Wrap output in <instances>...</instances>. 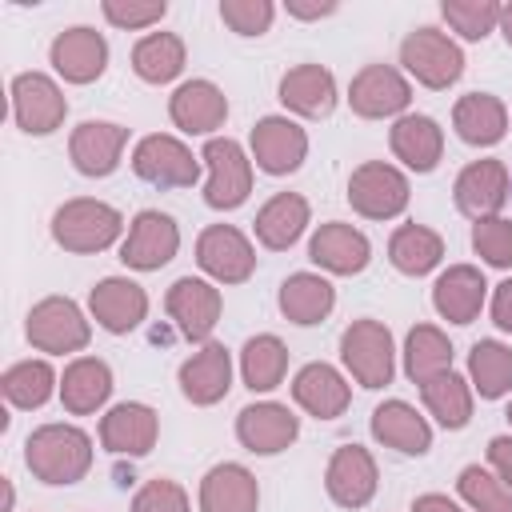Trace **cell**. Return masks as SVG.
Returning a JSON list of instances; mask_svg holds the SVG:
<instances>
[{"label":"cell","instance_id":"obj_1","mask_svg":"<svg viewBox=\"0 0 512 512\" xmlns=\"http://www.w3.org/2000/svg\"><path fill=\"white\" fill-rule=\"evenodd\" d=\"M24 464L44 484H76L92 468V436L76 424H40L24 440Z\"/></svg>","mask_w":512,"mask_h":512},{"label":"cell","instance_id":"obj_2","mask_svg":"<svg viewBox=\"0 0 512 512\" xmlns=\"http://www.w3.org/2000/svg\"><path fill=\"white\" fill-rule=\"evenodd\" d=\"M120 232H124L120 208H112L104 200H92V196L64 200L52 212V240L64 252H76V256H92V252L112 248L120 240Z\"/></svg>","mask_w":512,"mask_h":512},{"label":"cell","instance_id":"obj_3","mask_svg":"<svg viewBox=\"0 0 512 512\" xmlns=\"http://www.w3.org/2000/svg\"><path fill=\"white\" fill-rule=\"evenodd\" d=\"M400 64H404V72L416 80V84H424V88H448V84H456L460 80V72H464V52H460V44L448 36V32H440V28H412L404 40H400Z\"/></svg>","mask_w":512,"mask_h":512},{"label":"cell","instance_id":"obj_4","mask_svg":"<svg viewBox=\"0 0 512 512\" xmlns=\"http://www.w3.org/2000/svg\"><path fill=\"white\" fill-rule=\"evenodd\" d=\"M340 360L360 388H384L396 372L392 332L380 320H352L340 336Z\"/></svg>","mask_w":512,"mask_h":512},{"label":"cell","instance_id":"obj_5","mask_svg":"<svg viewBox=\"0 0 512 512\" xmlns=\"http://www.w3.org/2000/svg\"><path fill=\"white\" fill-rule=\"evenodd\" d=\"M24 332H28V344L40 348V352H48V356L80 352V348H88V340H92L88 316H84L80 304L68 300V296H44L40 304H32Z\"/></svg>","mask_w":512,"mask_h":512},{"label":"cell","instance_id":"obj_6","mask_svg":"<svg viewBox=\"0 0 512 512\" xmlns=\"http://www.w3.org/2000/svg\"><path fill=\"white\" fill-rule=\"evenodd\" d=\"M208 164V184H204V204L216 212H232L248 200L252 192V156L232 140V136H212L200 152Z\"/></svg>","mask_w":512,"mask_h":512},{"label":"cell","instance_id":"obj_7","mask_svg":"<svg viewBox=\"0 0 512 512\" xmlns=\"http://www.w3.org/2000/svg\"><path fill=\"white\" fill-rule=\"evenodd\" d=\"M408 176L388 160H364L348 176V204L364 220H392L408 208Z\"/></svg>","mask_w":512,"mask_h":512},{"label":"cell","instance_id":"obj_8","mask_svg":"<svg viewBox=\"0 0 512 512\" xmlns=\"http://www.w3.org/2000/svg\"><path fill=\"white\" fill-rule=\"evenodd\" d=\"M132 172L152 188H192L200 180V156L168 132H152L132 148Z\"/></svg>","mask_w":512,"mask_h":512},{"label":"cell","instance_id":"obj_9","mask_svg":"<svg viewBox=\"0 0 512 512\" xmlns=\"http://www.w3.org/2000/svg\"><path fill=\"white\" fill-rule=\"evenodd\" d=\"M68 116V100L60 92V84L44 72H20L12 80V120L20 132L28 136H48L64 124Z\"/></svg>","mask_w":512,"mask_h":512},{"label":"cell","instance_id":"obj_10","mask_svg":"<svg viewBox=\"0 0 512 512\" xmlns=\"http://www.w3.org/2000/svg\"><path fill=\"white\" fill-rule=\"evenodd\" d=\"M408 100H412V84L392 64H364L352 76V84H348V104L364 120H384V116H396L400 120V112L408 108Z\"/></svg>","mask_w":512,"mask_h":512},{"label":"cell","instance_id":"obj_11","mask_svg":"<svg viewBox=\"0 0 512 512\" xmlns=\"http://www.w3.org/2000/svg\"><path fill=\"white\" fill-rule=\"evenodd\" d=\"M196 264L216 280V284H244L256 268V248L252 240L232 228V224H208L196 236Z\"/></svg>","mask_w":512,"mask_h":512},{"label":"cell","instance_id":"obj_12","mask_svg":"<svg viewBox=\"0 0 512 512\" xmlns=\"http://www.w3.org/2000/svg\"><path fill=\"white\" fill-rule=\"evenodd\" d=\"M164 308H168V320L176 324V332H180L184 340L208 344L212 328L220 324L224 300H220V288H216V284H208V280H200V276H180V280L168 288Z\"/></svg>","mask_w":512,"mask_h":512},{"label":"cell","instance_id":"obj_13","mask_svg":"<svg viewBox=\"0 0 512 512\" xmlns=\"http://www.w3.org/2000/svg\"><path fill=\"white\" fill-rule=\"evenodd\" d=\"M508 188H512L508 164L488 156V160H472L468 168H460L452 196H456V208L476 224V220L500 216V208L508 204Z\"/></svg>","mask_w":512,"mask_h":512},{"label":"cell","instance_id":"obj_14","mask_svg":"<svg viewBox=\"0 0 512 512\" xmlns=\"http://www.w3.org/2000/svg\"><path fill=\"white\" fill-rule=\"evenodd\" d=\"M180 248V228L168 212H156V208H144L136 212L128 236L120 240V260L136 272H156L164 268Z\"/></svg>","mask_w":512,"mask_h":512},{"label":"cell","instance_id":"obj_15","mask_svg":"<svg viewBox=\"0 0 512 512\" xmlns=\"http://www.w3.org/2000/svg\"><path fill=\"white\" fill-rule=\"evenodd\" d=\"M248 144H252L256 168L268 172V176H288L308 156V132L296 120H288V116H264V120H256Z\"/></svg>","mask_w":512,"mask_h":512},{"label":"cell","instance_id":"obj_16","mask_svg":"<svg viewBox=\"0 0 512 512\" xmlns=\"http://www.w3.org/2000/svg\"><path fill=\"white\" fill-rule=\"evenodd\" d=\"M124 144H128V128L124 124H112V120H84L72 128L68 136V156H72V168L80 176H112L120 168V156H124Z\"/></svg>","mask_w":512,"mask_h":512},{"label":"cell","instance_id":"obj_17","mask_svg":"<svg viewBox=\"0 0 512 512\" xmlns=\"http://www.w3.org/2000/svg\"><path fill=\"white\" fill-rule=\"evenodd\" d=\"M376 484H380V472L364 444H340L332 452L324 468V488L340 508H352V512L364 508L376 496Z\"/></svg>","mask_w":512,"mask_h":512},{"label":"cell","instance_id":"obj_18","mask_svg":"<svg viewBox=\"0 0 512 512\" xmlns=\"http://www.w3.org/2000/svg\"><path fill=\"white\" fill-rule=\"evenodd\" d=\"M88 312H92V320L104 332L124 336V332H132V328L144 324V316H148V292L136 280H128V276H104L88 292Z\"/></svg>","mask_w":512,"mask_h":512},{"label":"cell","instance_id":"obj_19","mask_svg":"<svg viewBox=\"0 0 512 512\" xmlns=\"http://www.w3.org/2000/svg\"><path fill=\"white\" fill-rule=\"evenodd\" d=\"M236 436L248 452L256 456H276L284 452L296 436H300V416L288 408V404H276V400H260V404H248L240 408L236 416Z\"/></svg>","mask_w":512,"mask_h":512},{"label":"cell","instance_id":"obj_20","mask_svg":"<svg viewBox=\"0 0 512 512\" xmlns=\"http://www.w3.org/2000/svg\"><path fill=\"white\" fill-rule=\"evenodd\" d=\"M48 60L68 84H92L108 68V40L88 24H72L52 40Z\"/></svg>","mask_w":512,"mask_h":512},{"label":"cell","instance_id":"obj_21","mask_svg":"<svg viewBox=\"0 0 512 512\" xmlns=\"http://www.w3.org/2000/svg\"><path fill=\"white\" fill-rule=\"evenodd\" d=\"M160 436V420L148 404L140 400H124V404H112L104 416H100V444L112 452V456H144L152 452Z\"/></svg>","mask_w":512,"mask_h":512},{"label":"cell","instance_id":"obj_22","mask_svg":"<svg viewBox=\"0 0 512 512\" xmlns=\"http://www.w3.org/2000/svg\"><path fill=\"white\" fill-rule=\"evenodd\" d=\"M308 256H312V264H320L332 276H356V272L368 268L372 244H368V236L360 228H352L344 220H328V224H320L312 232Z\"/></svg>","mask_w":512,"mask_h":512},{"label":"cell","instance_id":"obj_23","mask_svg":"<svg viewBox=\"0 0 512 512\" xmlns=\"http://www.w3.org/2000/svg\"><path fill=\"white\" fill-rule=\"evenodd\" d=\"M168 116L188 136H208L228 120V96L212 80H184L168 96Z\"/></svg>","mask_w":512,"mask_h":512},{"label":"cell","instance_id":"obj_24","mask_svg":"<svg viewBox=\"0 0 512 512\" xmlns=\"http://www.w3.org/2000/svg\"><path fill=\"white\" fill-rule=\"evenodd\" d=\"M228 388H232V356H228L224 344L208 340V344H200L180 364V392H184V400L208 408V404L224 400Z\"/></svg>","mask_w":512,"mask_h":512},{"label":"cell","instance_id":"obj_25","mask_svg":"<svg viewBox=\"0 0 512 512\" xmlns=\"http://www.w3.org/2000/svg\"><path fill=\"white\" fill-rule=\"evenodd\" d=\"M484 296H488V280L472 264H452L432 284V308L448 324H472L484 308Z\"/></svg>","mask_w":512,"mask_h":512},{"label":"cell","instance_id":"obj_26","mask_svg":"<svg viewBox=\"0 0 512 512\" xmlns=\"http://www.w3.org/2000/svg\"><path fill=\"white\" fill-rule=\"evenodd\" d=\"M392 156L412 172H432L444 156V128L424 112H404L388 128Z\"/></svg>","mask_w":512,"mask_h":512},{"label":"cell","instance_id":"obj_27","mask_svg":"<svg viewBox=\"0 0 512 512\" xmlns=\"http://www.w3.org/2000/svg\"><path fill=\"white\" fill-rule=\"evenodd\" d=\"M292 400H296L308 416H316V420H336V416H344V408H348V400H352V388H348V380L340 376V368H332V364H324V360H312V364H304V368L296 372V380H292Z\"/></svg>","mask_w":512,"mask_h":512},{"label":"cell","instance_id":"obj_28","mask_svg":"<svg viewBox=\"0 0 512 512\" xmlns=\"http://www.w3.org/2000/svg\"><path fill=\"white\" fill-rule=\"evenodd\" d=\"M260 508V484L256 476L236 464H212L200 480V512H256Z\"/></svg>","mask_w":512,"mask_h":512},{"label":"cell","instance_id":"obj_29","mask_svg":"<svg viewBox=\"0 0 512 512\" xmlns=\"http://www.w3.org/2000/svg\"><path fill=\"white\" fill-rule=\"evenodd\" d=\"M280 104L296 116H328L336 108V76L324 64H296L280 76Z\"/></svg>","mask_w":512,"mask_h":512},{"label":"cell","instance_id":"obj_30","mask_svg":"<svg viewBox=\"0 0 512 512\" xmlns=\"http://www.w3.org/2000/svg\"><path fill=\"white\" fill-rule=\"evenodd\" d=\"M452 128H456V136H460L464 144H472V148H492V144H500L504 132H508V108H504V100L492 96V92H468V96H460L456 108H452Z\"/></svg>","mask_w":512,"mask_h":512},{"label":"cell","instance_id":"obj_31","mask_svg":"<svg viewBox=\"0 0 512 512\" xmlns=\"http://www.w3.org/2000/svg\"><path fill=\"white\" fill-rule=\"evenodd\" d=\"M372 436L384 448H396L404 456H424L432 448V428L428 420L408 404V400H384L372 412Z\"/></svg>","mask_w":512,"mask_h":512},{"label":"cell","instance_id":"obj_32","mask_svg":"<svg viewBox=\"0 0 512 512\" xmlns=\"http://www.w3.org/2000/svg\"><path fill=\"white\" fill-rule=\"evenodd\" d=\"M308 216H312V208H308V200H304L300 192H276V196L256 212L252 228H256V240H260L264 248L284 252V248H292V244L304 236Z\"/></svg>","mask_w":512,"mask_h":512},{"label":"cell","instance_id":"obj_33","mask_svg":"<svg viewBox=\"0 0 512 512\" xmlns=\"http://www.w3.org/2000/svg\"><path fill=\"white\" fill-rule=\"evenodd\" d=\"M112 396V368L100 356H76L64 376H60V404L72 416H88L96 408H104V400Z\"/></svg>","mask_w":512,"mask_h":512},{"label":"cell","instance_id":"obj_34","mask_svg":"<svg viewBox=\"0 0 512 512\" xmlns=\"http://www.w3.org/2000/svg\"><path fill=\"white\" fill-rule=\"evenodd\" d=\"M284 320L308 328V324H320L332 308H336V288L320 276V272H292L284 284H280V296H276Z\"/></svg>","mask_w":512,"mask_h":512},{"label":"cell","instance_id":"obj_35","mask_svg":"<svg viewBox=\"0 0 512 512\" xmlns=\"http://www.w3.org/2000/svg\"><path fill=\"white\" fill-rule=\"evenodd\" d=\"M472 396H476L472 384L460 372H452V368L420 384V400H424L428 416H436V424L452 428V432L472 420Z\"/></svg>","mask_w":512,"mask_h":512},{"label":"cell","instance_id":"obj_36","mask_svg":"<svg viewBox=\"0 0 512 512\" xmlns=\"http://www.w3.org/2000/svg\"><path fill=\"white\" fill-rule=\"evenodd\" d=\"M388 260L404 276H424L444 260V240L424 224H400L388 240Z\"/></svg>","mask_w":512,"mask_h":512},{"label":"cell","instance_id":"obj_37","mask_svg":"<svg viewBox=\"0 0 512 512\" xmlns=\"http://www.w3.org/2000/svg\"><path fill=\"white\" fill-rule=\"evenodd\" d=\"M132 72L144 84H168L184 72V40L176 32H148L132 48Z\"/></svg>","mask_w":512,"mask_h":512},{"label":"cell","instance_id":"obj_38","mask_svg":"<svg viewBox=\"0 0 512 512\" xmlns=\"http://www.w3.org/2000/svg\"><path fill=\"white\" fill-rule=\"evenodd\" d=\"M284 372H288V348H284L280 336L260 332V336H252V340L240 348V376H244V384H248L252 392H272V388H280Z\"/></svg>","mask_w":512,"mask_h":512},{"label":"cell","instance_id":"obj_39","mask_svg":"<svg viewBox=\"0 0 512 512\" xmlns=\"http://www.w3.org/2000/svg\"><path fill=\"white\" fill-rule=\"evenodd\" d=\"M468 384L484 400H500L512 392V348L500 340H476L468 352Z\"/></svg>","mask_w":512,"mask_h":512},{"label":"cell","instance_id":"obj_40","mask_svg":"<svg viewBox=\"0 0 512 512\" xmlns=\"http://www.w3.org/2000/svg\"><path fill=\"white\" fill-rule=\"evenodd\" d=\"M448 368H452V340L436 324H416L404 336V372L416 384H424V380H432Z\"/></svg>","mask_w":512,"mask_h":512},{"label":"cell","instance_id":"obj_41","mask_svg":"<svg viewBox=\"0 0 512 512\" xmlns=\"http://www.w3.org/2000/svg\"><path fill=\"white\" fill-rule=\"evenodd\" d=\"M0 388H4V400L12 408L32 412V408L48 404L52 392H60V380H56V372H52L48 360H20V364H12L0 376Z\"/></svg>","mask_w":512,"mask_h":512},{"label":"cell","instance_id":"obj_42","mask_svg":"<svg viewBox=\"0 0 512 512\" xmlns=\"http://www.w3.org/2000/svg\"><path fill=\"white\" fill-rule=\"evenodd\" d=\"M456 492H460V500H464L472 512H512V488H508L496 472H488V468H480V464L460 468Z\"/></svg>","mask_w":512,"mask_h":512},{"label":"cell","instance_id":"obj_43","mask_svg":"<svg viewBox=\"0 0 512 512\" xmlns=\"http://www.w3.org/2000/svg\"><path fill=\"white\" fill-rule=\"evenodd\" d=\"M440 16L464 40H484L492 28H500V4L496 0H444Z\"/></svg>","mask_w":512,"mask_h":512},{"label":"cell","instance_id":"obj_44","mask_svg":"<svg viewBox=\"0 0 512 512\" xmlns=\"http://www.w3.org/2000/svg\"><path fill=\"white\" fill-rule=\"evenodd\" d=\"M472 248L484 256L492 268H512V220L508 216H488L472 224Z\"/></svg>","mask_w":512,"mask_h":512},{"label":"cell","instance_id":"obj_45","mask_svg":"<svg viewBox=\"0 0 512 512\" xmlns=\"http://www.w3.org/2000/svg\"><path fill=\"white\" fill-rule=\"evenodd\" d=\"M220 20L236 36H264L276 20V4L272 0H220Z\"/></svg>","mask_w":512,"mask_h":512},{"label":"cell","instance_id":"obj_46","mask_svg":"<svg viewBox=\"0 0 512 512\" xmlns=\"http://www.w3.org/2000/svg\"><path fill=\"white\" fill-rule=\"evenodd\" d=\"M104 20L112 28H124V32H140V28H152L164 20L168 4L164 0H104L100 4Z\"/></svg>","mask_w":512,"mask_h":512},{"label":"cell","instance_id":"obj_47","mask_svg":"<svg viewBox=\"0 0 512 512\" xmlns=\"http://www.w3.org/2000/svg\"><path fill=\"white\" fill-rule=\"evenodd\" d=\"M132 512H192V504H188V492L176 480L156 476L132 496Z\"/></svg>","mask_w":512,"mask_h":512},{"label":"cell","instance_id":"obj_48","mask_svg":"<svg viewBox=\"0 0 512 512\" xmlns=\"http://www.w3.org/2000/svg\"><path fill=\"white\" fill-rule=\"evenodd\" d=\"M488 464H492V472L512 488V436H492V440H488Z\"/></svg>","mask_w":512,"mask_h":512},{"label":"cell","instance_id":"obj_49","mask_svg":"<svg viewBox=\"0 0 512 512\" xmlns=\"http://www.w3.org/2000/svg\"><path fill=\"white\" fill-rule=\"evenodd\" d=\"M492 324L500 332H512V276L500 280L496 292H492Z\"/></svg>","mask_w":512,"mask_h":512},{"label":"cell","instance_id":"obj_50","mask_svg":"<svg viewBox=\"0 0 512 512\" xmlns=\"http://www.w3.org/2000/svg\"><path fill=\"white\" fill-rule=\"evenodd\" d=\"M412 512H464L456 500H448L444 492H424L412 500Z\"/></svg>","mask_w":512,"mask_h":512},{"label":"cell","instance_id":"obj_51","mask_svg":"<svg viewBox=\"0 0 512 512\" xmlns=\"http://www.w3.org/2000/svg\"><path fill=\"white\" fill-rule=\"evenodd\" d=\"M284 8H288V16H296V20H320V16H332V12H336V4H332V0H324V4H304V0H288Z\"/></svg>","mask_w":512,"mask_h":512},{"label":"cell","instance_id":"obj_52","mask_svg":"<svg viewBox=\"0 0 512 512\" xmlns=\"http://www.w3.org/2000/svg\"><path fill=\"white\" fill-rule=\"evenodd\" d=\"M500 32H504V40L512 44V0L500 4Z\"/></svg>","mask_w":512,"mask_h":512},{"label":"cell","instance_id":"obj_53","mask_svg":"<svg viewBox=\"0 0 512 512\" xmlns=\"http://www.w3.org/2000/svg\"><path fill=\"white\" fill-rule=\"evenodd\" d=\"M504 416H508V424H512V404H508V412H504Z\"/></svg>","mask_w":512,"mask_h":512},{"label":"cell","instance_id":"obj_54","mask_svg":"<svg viewBox=\"0 0 512 512\" xmlns=\"http://www.w3.org/2000/svg\"><path fill=\"white\" fill-rule=\"evenodd\" d=\"M508 200H512V188H508Z\"/></svg>","mask_w":512,"mask_h":512}]
</instances>
